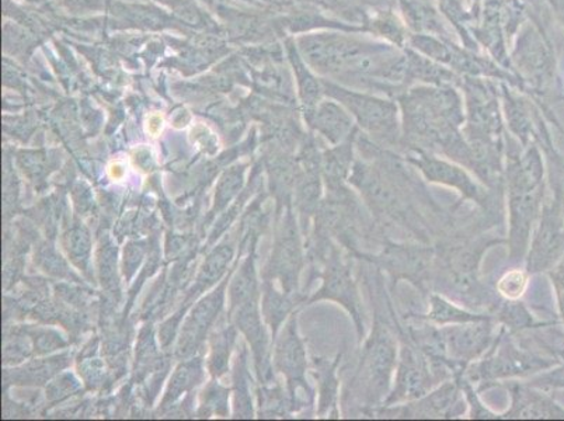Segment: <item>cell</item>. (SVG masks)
<instances>
[{"label": "cell", "mask_w": 564, "mask_h": 421, "mask_svg": "<svg viewBox=\"0 0 564 421\" xmlns=\"http://www.w3.org/2000/svg\"><path fill=\"white\" fill-rule=\"evenodd\" d=\"M315 125L332 143H343L357 131L351 117L335 102H322L315 115Z\"/></svg>", "instance_id": "obj_11"}, {"label": "cell", "mask_w": 564, "mask_h": 421, "mask_svg": "<svg viewBox=\"0 0 564 421\" xmlns=\"http://www.w3.org/2000/svg\"><path fill=\"white\" fill-rule=\"evenodd\" d=\"M430 304H432V311L429 312L427 316H424V320L433 321L438 323V325H447V323H454V325H458V323L481 321L494 316L474 315V313L459 310V307L449 304V302L444 301L443 298L437 295H430Z\"/></svg>", "instance_id": "obj_12"}, {"label": "cell", "mask_w": 564, "mask_h": 421, "mask_svg": "<svg viewBox=\"0 0 564 421\" xmlns=\"http://www.w3.org/2000/svg\"><path fill=\"white\" fill-rule=\"evenodd\" d=\"M528 276L527 271H509L497 282V292L506 300L517 301L527 290Z\"/></svg>", "instance_id": "obj_13"}, {"label": "cell", "mask_w": 564, "mask_h": 421, "mask_svg": "<svg viewBox=\"0 0 564 421\" xmlns=\"http://www.w3.org/2000/svg\"><path fill=\"white\" fill-rule=\"evenodd\" d=\"M551 279L553 281V285H555L558 306H561L564 320V259L562 263L556 267L555 270L551 271Z\"/></svg>", "instance_id": "obj_14"}, {"label": "cell", "mask_w": 564, "mask_h": 421, "mask_svg": "<svg viewBox=\"0 0 564 421\" xmlns=\"http://www.w3.org/2000/svg\"><path fill=\"white\" fill-rule=\"evenodd\" d=\"M397 342L384 322L376 315L372 335L364 346L360 367L351 381L354 398L360 399L361 413H369L382 406L389 397V385L397 368Z\"/></svg>", "instance_id": "obj_2"}, {"label": "cell", "mask_w": 564, "mask_h": 421, "mask_svg": "<svg viewBox=\"0 0 564 421\" xmlns=\"http://www.w3.org/2000/svg\"><path fill=\"white\" fill-rule=\"evenodd\" d=\"M122 174H124V171H122V168L118 166V164H116V166L111 168V176L112 177L120 179V177H122Z\"/></svg>", "instance_id": "obj_15"}, {"label": "cell", "mask_w": 564, "mask_h": 421, "mask_svg": "<svg viewBox=\"0 0 564 421\" xmlns=\"http://www.w3.org/2000/svg\"><path fill=\"white\" fill-rule=\"evenodd\" d=\"M543 166L535 148L530 149L524 156L520 153H509L507 164V194H509L510 261L517 263L524 259L530 235L541 214L543 195Z\"/></svg>", "instance_id": "obj_1"}, {"label": "cell", "mask_w": 564, "mask_h": 421, "mask_svg": "<svg viewBox=\"0 0 564 421\" xmlns=\"http://www.w3.org/2000/svg\"><path fill=\"white\" fill-rule=\"evenodd\" d=\"M512 397L509 412L499 415V419H552L564 418L563 410L558 409L545 395L533 392L528 385H507Z\"/></svg>", "instance_id": "obj_10"}, {"label": "cell", "mask_w": 564, "mask_h": 421, "mask_svg": "<svg viewBox=\"0 0 564 421\" xmlns=\"http://www.w3.org/2000/svg\"><path fill=\"white\" fill-rule=\"evenodd\" d=\"M463 390V375L454 378L453 382H445L443 387L435 392L429 393V397L420 398L415 403L393 406H382L372 410L369 415H393L399 419H451L454 418L456 406Z\"/></svg>", "instance_id": "obj_8"}, {"label": "cell", "mask_w": 564, "mask_h": 421, "mask_svg": "<svg viewBox=\"0 0 564 421\" xmlns=\"http://www.w3.org/2000/svg\"><path fill=\"white\" fill-rule=\"evenodd\" d=\"M564 253V214L557 199L543 205L541 223L528 253L527 273L551 270Z\"/></svg>", "instance_id": "obj_6"}, {"label": "cell", "mask_w": 564, "mask_h": 421, "mask_svg": "<svg viewBox=\"0 0 564 421\" xmlns=\"http://www.w3.org/2000/svg\"><path fill=\"white\" fill-rule=\"evenodd\" d=\"M406 161L419 168L429 182L445 184V186L458 190L463 194V202L470 199L485 210L491 209L494 203L490 202V194L475 183L464 169L445 162L443 159L429 155L420 148H413V155L408 156Z\"/></svg>", "instance_id": "obj_7"}, {"label": "cell", "mask_w": 564, "mask_h": 421, "mask_svg": "<svg viewBox=\"0 0 564 421\" xmlns=\"http://www.w3.org/2000/svg\"><path fill=\"white\" fill-rule=\"evenodd\" d=\"M327 87H329L330 95L347 107L348 111L357 118L358 125L369 136L376 138L377 142L382 145H397L399 138L398 109L393 102L354 94V91L337 86L329 85Z\"/></svg>", "instance_id": "obj_5"}, {"label": "cell", "mask_w": 564, "mask_h": 421, "mask_svg": "<svg viewBox=\"0 0 564 421\" xmlns=\"http://www.w3.org/2000/svg\"><path fill=\"white\" fill-rule=\"evenodd\" d=\"M357 259L372 261L387 270L394 281L408 280L422 294H429L435 260V248L432 246L383 242L381 255L362 253Z\"/></svg>", "instance_id": "obj_3"}, {"label": "cell", "mask_w": 564, "mask_h": 421, "mask_svg": "<svg viewBox=\"0 0 564 421\" xmlns=\"http://www.w3.org/2000/svg\"><path fill=\"white\" fill-rule=\"evenodd\" d=\"M512 335L502 327L499 338L494 348L484 361L474 367L470 378L480 381L481 389L489 388L496 379L510 377H524V375L536 373L538 369L547 368L549 364L535 354L525 352L518 347Z\"/></svg>", "instance_id": "obj_4"}, {"label": "cell", "mask_w": 564, "mask_h": 421, "mask_svg": "<svg viewBox=\"0 0 564 421\" xmlns=\"http://www.w3.org/2000/svg\"><path fill=\"white\" fill-rule=\"evenodd\" d=\"M322 295L330 298V300H335L346 307L354 322H356L358 336L362 338L364 311L361 298L351 276L350 261L335 246L332 248L330 266L327 269L325 289L322 290Z\"/></svg>", "instance_id": "obj_9"}]
</instances>
